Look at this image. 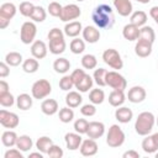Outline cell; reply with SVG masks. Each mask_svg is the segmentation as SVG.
Masks as SVG:
<instances>
[{
	"mask_svg": "<svg viewBox=\"0 0 158 158\" xmlns=\"http://www.w3.org/2000/svg\"><path fill=\"white\" fill-rule=\"evenodd\" d=\"M91 20L98 28H111L115 23L112 7L107 4L98 5L91 12Z\"/></svg>",
	"mask_w": 158,
	"mask_h": 158,
	"instance_id": "1",
	"label": "cell"
},
{
	"mask_svg": "<svg viewBox=\"0 0 158 158\" xmlns=\"http://www.w3.org/2000/svg\"><path fill=\"white\" fill-rule=\"evenodd\" d=\"M156 123V117L152 112L149 111H143L141 112L135 122V131L139 136H147L151 133Z\"/></svg>",
	"mask_w": 158,
	"mask_h": 158,
	"instance_id": "2",
	"label": "cell"
},
{
	"mask_svg": "<svg viewBox=\"0 0 158 158\" xmlns=\"http://www.w3.org/2000/svg\"><path fill=\"white\" fill-rule=\"evenodd\" d=\"M126 136L118 125H111L106 135V144L111 148L121 147L125 143Z\"/></svg>",
	"mask_w": 158,
	"mask_h": 158,
	"instance_id": "3",
	"label": "cell"
},
{
	"mask_svg": "<svg viewBox=\"0 0 158 158\" xmlns=\"http://www.w3.org/2000/svg\"><path fill=\"white\" fill-rule=\"evenodd\" d=\"M51 91H52V85L47 79L36 80L31 88V95L33 96V99H37V100L47 98L51 94Z\"/></svg>",
	"mask_w": 158,
	"mask_h": 158,
	"instance_id": "4",
	"label": "cell"
},
{
	"mask_svg": "<svg viewBox=\"0 0 158 158\" xmlns=\"http://www.w3.org/2000/svg\"><path fill=\"white\" fill-rule=\"evenodd\" d=\"M102 60L112 69L120 70L123 67V60L120 56V53L114 48H107L102 53Z\"/></svg>",
	"mask_w": 158,
	"mask_h": 158,
	"instance_id": "5",
	"label": "cell"
},
{
	"mask_svg": "<svg viewBox=\"0 0 158 158\" xmlns=\"http://www.w3.org/2000/svg\"><path fill=\"white\" fill-rule=\"evenodd\" d=\"M37 33V27L35 22L32 21H26L22 23L20 28V40L25 44H30L35 42V37Z\"/></svg>",
	"mask_w": 158,
	"mask_h": 158,
	"instance_id": "6",
	"label": "cell"
},
{
	"mask_svg": "<svg viewBox=\"0 0 158 158\" xmlns=\"http://www.w3.org/2000/svg\"><path fill=\"white\" fill-rule=\"evenodd\" d=\"M106 85H109L114 90H123L125 91V89L127 88V80L118 72L111 70V72H107V74H106Z\"/></svg>",
	"mask_w": 158,
	"mask_h": 158,
	"instance_id": "7",
	"label": "cell"
},
{
	"mask_svg": "<svg viewBox=\"0 0 158 158\" xmlns=\"http://www.w3.org/2000/svg\"><path fill=\"white\" fill-rule=\"evenodd\" d=\"M81 15V10L78 5L75 4H68L65 6H63V10L60 12L59 20L63 22H70L75 19H78Z\"/></svg>",
	"mask_w": 158,
	"mask_h": 158,
	"instance_id": "8",
	"label": "cell"
},
{
	"mask_svg": "<svg viewBox=\"0 0 158 158\" xmlns=\"http://www.w3.org/2000/svg\"><path fill=\"white\" fill-rule=\"evenodd\" d=\"M0 123L5 128H16L20 123V118L15 112L2 109L0 110Z\"/></svg>",
	"mask_w": 158,
	"mask_h": 158,
	"instance_id": "9",
	"label": "cell"
},
{
	"mask_svg": "<svg viewBox=\"0 0 158 158\" xmlns=\"http://www.w3.org/2000/svg\"><path fill=\"white\" fill-rule=\"evenodd\" d=\"M98 149H99V146L96 143L95 139L93 138H86V139H83L80 147H79V151H80V154L84 156V157H91V156H95L98 153Z\"/></svg>",
	"mask_w": 158,
	"mask_h": 158,
	"instance_id": "10",
	"label": "cell"
},
{
	"mask_svg": "<svg viewBox=\"0 0 158 158\" xmlns=\"http://www.w3.org/2000/svg\"><path fill=\"white\" fill-rule=\"evenodd\" d=\"M105 133V125L100 121H91L89 122V127L86 131V136L93 139L100 138Z\"/></svg>",
	"mask_w": 158,
	"mask_h": 158,
	"instance_id": "11",
	"label": "cell"
},
{
	"mask_svg": "<svg viewBox=\"0 0 158 158\" xmlns=\"http://www.w3.org/2000/svg\"><path fill=\"white\" fill-rule=\"evenodd\" d=\"M146 90L144 88L139 86V85H136V86H132L128 93H127V99L128 101H131L132 104H139L142 102L144 99H146Z\"/></svg>",
	"mask_w": 158,
	"mask_h": 158,
	"instance_id": "12",
	"label": "cell"
},
{
	"mask_svg": "<svg viewBox=\"0 0 158 158\" xmlns=\"http://www.w3.org/2000/svg\"><path fill=\"white\" fill-rule=\"evenodd\" d=\"M64 141H65V146L69 151H77V149H79V147L83 142V138H81L80 133H78V132H68L64 136Z\"/></svg>",
	"mask_w": 158,
	"mask_h": 158,
	"instance_id": "13",
	"label": "cell"
},
{
	"mask_svg": "<svg viewBox=\"0 0 158 158\" xmlns=\"http://www.w3.org/2000/svg\"><path fill=\"white\" fill-rule=\"evenodd\" d=\"M112 4H114V7L118 12L120 16L126 17V16H130L132 14L133 6H132L131 0H114Z\"/></svg>",
	"mask_w": 158,
	"mask_h": 158,
	"instance_id": "14",
	"label": "cell"
},
{
	"mask_svg": "<svg viewBox=\"0 0 158 158\" xmlns=\"http://www.w3.org/2000/svg\"><path fill=\"white\" fill-rule=\"evenodd\" d=\"M152 44L153 43H151L148 41L138 38L135 44V53L141 58H146V57L151 56V53H152Z\"/></svg>",
	"mask_w": 158,
	"mask_h": 158,
	"instance_id": "15",
	"label": "cell"
},
{
	"mask_svg": "<svg viewBox=\"0 0 158 158\" xmlns=\"http://www.w3.org/2000/svg\"><path fill=\"white\" fill-rule=\"evenodd\" d=\"M48 52V47L46 46V43L43 41L36 40L32 44H31V54L32 57H35L36 59H42L47 56Z\"/></svg>",
	"mask_w": 158,
	"mask_h": 158,
	"instance_id": "16",
	"label": "cell"
},
{
	"mask_svg": "<svg viewBox=\"0 0 158 158\" xmlns=\"http://www.w3.org/2000/svg\"><path fill=\"white\" fill-rule=\"evenodd\" d=\"M83 40L88 43H96L100 40V31L95 26H86L83 28Z\"/></svg>",
	"mask_w": 158,
	"mask_h": 158,
	"instance_id": "17",
	"label": "cell"
},
{
	"mask_svg": "<svg viewBox=\"0 0 158 158\" xmlns=\"http://www.w3.org/2000/svg\"><path fill=\"white\" fill-rule=\"evenodd\" d=\"M139 28L138 26L133 25V23H127L123 26V30H122V36L125 40L127 41H137L139 38Z\"/></svg>",
	"mask_w": 158,
	"mask_h": 158,
	"instance_id": "18",
	"label": "cell"
},
{
	"mask_svg": "<svg viewBox=\"0 0 158 158\" xmlns=\"http://www.w3.org/2000/svg\"><path fill=\"white\" fill-rule=\"evenodd\" d=\"M65 47L67 44H65L64 37L48 40V49L52 54H62L65 51Z\"/></svg>",
	"mask_w": 158,
	"mask_h": 158,
	"instance_id": "19",
	"label": "cell"
},
{
	"mask_svg": "<svg viewBox=\"0 0 158 158\" xmlns=\"http://www.w3.org/2000/svg\"><path fill=\"white\" fill-rule=\"evenodd\" d=\"M115 118L121 123H128L133 118V112L130 107L118 106L115 111Z\"/></svg>",
	"mask_w": 158,
	"mask_h": 158,
	"instance_id": "20",
	"label": "cell"
},
{
	"mask_svg": "<svg viewBox=\"0 0 158 158\" xmlns=\"http://www.w3.org/2000/svg\"><path fill=\"white\" fill-rule=\"evenodd\" d=\"M63 32H64L65 36L75 38L77 36H79L80 32H83L81 22H79V21H70V22L65 23V26H64V31H63Z\"/></svg>",
	"mask_w": 158,
	"mask_h": 158,
	"instance_id": "21",
	"label": "cell"
},
{
	"mask_svg": "<svg viewBox=\"0 0 158 158\" xmlns=\"http://www.w3.org/2000/svg\"><path fill=\"white\" fill-rule=\"evenodd\" d=\"M41 110H42V112L44 115L52 116V115H54V114L58 112L59 106H58L57 100H54V99H46L41 104Z\"/></svg>",
	"mask_w": 158,
	"mask_h": 158,
	"instance_id": "22",
	"label": "cell"
},
{
	"mask_svg": "<svg viewBox=\"0 0 158 158\" xmlns=\"http://www.w3.org/2000/svg\"><path fill=\"white\" fill-rule=\"evenodd\" d=\"M33 96L26 94V93H22L20 94L17 98H16V106L22 110V111H26V110H30L32 107V104H33Z\"/></svg>",
	"mask_w": 158,
	"mask_h": 158,
	"instance_id": "23",
	"label": "cell"
},
{
	"mask_svg": "<svg viewBox=\"0 0 158 158\" xmlns=\"http://www.w3.org/2000/svg\"><path fill=\"white\" fill-rule=\"evenodd\" d=\"M125 100H126V95H125L123 90H112L109 95V102L114 107L121 106L125 102Z\"/></svg>",
	"mask_w": 158,
	"mask_h": 158,
	"instance_id": "24",
	"label": "cell"
},
{
	"mask_svg": "<svg viewBox=\"0 0 158 158\" xmlns=\"http://www.w3.org/2000/svg\"><path fill=\"white\" fill-rule=\"evenodd\" d=\"M83 102V98L80 95V91H68V94L65 95V104L67 106L74 109L78 107L79 105H81Z\"/></svg>",
	"mask_w": 158,
	"mask_h": 158,
	"instance_id": "25",
	"label": "cell"
},
{
	"mask_svg": "<svg viewBox=\"0 0 158 158\" xmlns=\"http://www.w3.org/2000/svg\"><path fill=\"white\" fill-rule=\"evenodd\" d=\"M16 11H17V9H16L15 4H12V2H4L0 6V17L11 21V19L16 15Z\"/></svg>",
	"mask_w": 158,
	"mask_h": 158,
	"instance_id": "26",
	"label": "cell"
},
{
	"mask_svg": "<svg viewBox=\"0 0 158 158\" xmlns=\"http://www.w3.org/2000/svg\"><path fill=\"white\" fill-rule=\"evenodd\" d=\"M17 137H19V136L16 135V132L10 128V130L2 132V135H1V142H2V144H4L5 147L11 148V147L16 146Z\"/></svg>",
	"mask_w": 158,
	"mask_h": 158,
	"instance_id": "27",
	"label": "cell"
},
{
	"mask_svg": "<svg viewBox=\"0 0 158 158\" xmlns=\"http://www.w3.org/2000/svg\"><path fill=\"white\" fill-rule=\"evenodd\" d=\"M33 146L32 138L27 135H21L17 137V142H16V147L21 151V152H28Z\"/></svg>",
	"mask_w": 158,
	"mask_h": 158,
	"instance_id": "28",
	"label": "cell"
},
{
	"mask_svg": "<svg viewBox=\"0 0 158 158\" xmlns=\"http://www.w3.org/2000/svg\"><path fill=\"white\" fill-rule=\"evenodd\" d=\"M53 69L58 74H65L70 69V62L67 58H58L53 63Z\"/></svg>",
	"mask_w": 158,
	"mask_h": 158,
	"instance_id": "29",
	"label": "cell"
},
{
	"mask_svg": "<svg viewBox=\"0 0 158 158\" xmlns=\"http://www.w3.org/2000/svg\"><path fill=\"white\" fill-rule=\"evenodd\" d=\"M38 68H40V63H38V60L35 57L27 58V59H25L22 62V70L25 73L33 74V73H36L38 70Z\"/></svg>",
	"mask_w": 158,
	"mask_h": 158,
	"instance_id": "30",
	"label": "cell"
},
{
	"mask_svg": "<svg viewBox=\"0 0 158 158\" xmlns=\"http://www.w3.org/2000/svg\"><path fill=\"white\" fill-rule=\"evenodd\" d=\"M130 21H131V23H133V25H136L138 27H142L147 22V14L144 11H142V10H137V11L131 14Z\"/></svg>",
	"mask_w": 158,
	"mask_h": 158,
	"instance_id": "31",
	"label": "cell"
},
{
	"mask_svg": "<svg viewBox=\"0 0 158 158\" xmlns=\"http://www.w3.org/2000/svg\"><path fill=\"white\" fill-rule=\"evenodd\" d=\"M52 144H53V141L48 136H42V137H40L36 141V148L40 152H42L43 154H47L48 153V151H49V148H51Z\"/></svg>",
	"mask_w": 158,
	"mask_h": 158,
	"instance_id": "32",
	"label": "cell"
},
{
	"mask_svg": "<svg viewBox=\"0 0 158 158\" xmlns=\"http://www.w3.org/2000/svg\"><path fill=\"white\" fill-rule=\"evenodd\" d=\"M142 149L144 153H148V154H152V153H156L158 151V146L156 144L154 139L152 136H146V138H143L142 141Z\"/></svg>",
	"mask_w": 158,
	"mask_h": 158,
	"instance_id": "33",
	"label": "cell"
},
{
	"mask_svg": "<svg viewBox=\"0 0 158 158\" xmlns=\"http://www.w3.org/2000/svg\"><path fill=\"white\" fill-rule=\"evenodd\" d=\"M93 84H94V78L90 77L89 74H85V77L75 85V88L80 93H86V91H89L93 88Z\"/></svg>",
	"mask_w": 158,
	"mask_h": 158,
	"instance_id": "34",
	"label": "cell"
},
{
	"mask_svg": "<svg viewBox=\"0 0 158 158\" xmlns=\"http://www.w3.org/2000/svg\"><path fill=\"white\" fill-rule=\"evenodd\" d=\"M139 38L153 43L154 40H156V32H154V30H153L151 26L144 25V26H142V27L139 28Z\"/></svg>",
	"mask_w": 158,
	"mask_h": 158,
	"instance_id": "35",
	"label": "cell"
},
{
	"mask_svg": "<svg viewBox=\"0 0 158 158\" xmlns=\"http://www.w3.org/2000/svg\"><path fill=\"white\" fill-rule=\"evenodd\" d=\"M89 100H90V102L94 104V105H100V104H102L104 100H105V93H104V90H101V89H99V88L90 90V93H89Z\"/></svg>",
	"mask_w": 158,
	"mask_h": 158,
	"instance_id": "36",
	"label": "cell"
},
{
	"mask_svg": "<svg viewBox=\"0 0 158 158\" xmlns=\"http://www.w3.org/2000/svg\"><path fill=\"white\" fill-rule=\"evenodd\" d=\"M69 48H70V52L74 53V54H80L84 52L85 49V41L84 40H80L78 37L73 38L70 44H69Z\"/></svg>",
	"mask_w": 158,
	"mask_h": 158,
	"instance_id": "37",
	"label": "cell"
},
{
	"mask_svg": "<svg viewBox=\"0 0 158 158\" xmlns=\"http://www.w3.org/2000/svg\"><path fill=\"white\" fill-rule=\"evenodd\" d=\"M5 62L10 67H17L22 63V56L19 52H9L5 56Z\"/></svg>",
	"mask_w": 158,
	"mask_h": 158,
	"instance_id": "38",
	"label": "cell"
},
{
	"mask_svg": "<svg viewBox=\"0 0 158 158\" xmlns=\"http://www.w3.org/2000/svg\"><path fill=\"white\" fill-rule=\"evenodd\" d=\"M106 74H107V70L104 69V68H98V69H95V72H94V74H93L94 81H95L99 86H105V85H106Z\"/></svg>",
	"mask_w": 158,
	"mask_h": 158,
	"instance_id": "39",
	"label": "cell"
},
{
	"mask_svg": "<svg viewBox=\"0 0 158 158\" xmlns=\"http://www.w3.org/2000/svg\"><path fill=\"white\" fill-rule=\"evenodd\" d=\"M73 118H74V111L72 110V107L65 106L59 110V120L63 123H69L73 121Z\"/></svg>",
	"mask_w": 158,
	"mask_h": 158,
	"instance_id": "40",
	"label": "cell"
},
{
	"mask_svg": "<svg viewBox=\"0 0 158 158\" xmlns=\"http://www.w3.org/2000/svg\"><path fill=\"white\" fill-rule=\"evenodd\" d=\"M81 65L84 69H94L98 65V59L94 54H85L81 58Z\"/></svg>",
	"mask_w": 158,
	"mask_h": 158,
	"instance_id": "41",
	"label": "cell"
},
{
	"mask_svg": "<svg viewBox=\"0 0 158 158\" xmlns=\"http://www.w3.org/2000/svg\"><path fill=\"white\" fill-rule=\"evenodd\" d=\"M47 17V12L42 6H35V10L31 15V20H33L35 22H43Z\"/></svg>",
	"mask_w": 158,
	"mask_h": 158,
	"instance_id": "42",
	"label": "cell"
},
{
	"mask_svg": "<svg viewBox=\"0 0 158 158\" xmlns=\"http://www.w3.org/2000/svg\"><path fill=\"white\" fill-rule=\"evenodd\" d=\"M35 10V5L31 2V1H22L19 6V11L22 16H26V17H31L32 12Z\"/></svg>",
	"mask_w": 158,
	"mask_h": 158,
	"instance_id": "43",
	"label": "cell"
},
{
	"mask_svg": "<svg viewBox=\"0 0 158 158\" xmlns=\"http://www.w3.org/2000/svg\"><path fill=\"white\" fill-rule=\"evenodd\" d=\"M15 101H16V99L14 98V95L10 91L0 94V105L2 107H11L15 104Z\"/></svg>",
	"mask_w": 158,
	"mask_h": 158,
	"instance_id": "44",
	"label": "cell"
},
{
	"mask_svg": "<svg viewBox=\"0 0 158 158\" xmlns=\"http://www.w3.org/2000/svg\"><path fill=\"white\" fill-rule=\"evenodd\" d=\"M88 127H89V121L85 118H77L74 121V131L80 135H84V133L86 135Z\"/></svg>",
	"mask_w": 158,
	"mask_h": 158,
	"instance_id": "45",
	"label": "cell"
},
{
	"mask_svg": "<svg viewBox=\"0 0 158 158\" xmlns=\"http://www.w3.org/2000/svg\"><path fill=\"white\" fill-rule=\"evenodd\" d=\"M63 10V6L57 2V1H52L48 4V7H47V11L49 12L51 16H54V17H59L60 16V12Z\"/></svg>",
	"mask_w": 158,
	"mask_h": 158,
	"instance_id": "46",
	"label": "cell"
},
{
	"mask_svg": "<svg viewBox=\"0 0 158 158\" xmlns=\"http://www.w3.org/2000/svg\"><path fill=\"white\" fill-rule=\"evenodd\" d=\"M74 86V81L70 75H63V78L59 80V88L64 91H69Z\"/></svg>",
	"mask_w": 158,
	"mask_h": 158,
	"instance_id": "47",
	"label": "cell"
},
{
	"mask_svg": "<svg viewBox=\"0 0 158 158\" xmlns=\"http://www.w3.org/2000/svg\"><path fill=\"white\" fill-rule=\"evenodd\" d=\"M80 112H81V115L90 117V116H94L96 114V107H95L94 104H85V105L81 106Z\"/></svg>",
	"mask_w": 158,
	"mask_h": 158,
	"instance_id": "48",
	"label": "cell"
},
{
	"mask_svg": "<svg viewBox=\"0 0 158 158\" xmlns=\"http://www.w3.org/2000/svg\"><path fill=\"white\" fill-rule=\"evenodd\" d=\"M48 157H51V158H62L63 157V149L59 147V146H57V144H52L51 146V148H49V151H48Z\"/></svg>",
	"mask_w": 158,
	"mask_h": 158,
	"instance_id": "49",
	"label": "cell"
},
{
	"mask_svg": "<svg viewBox=\"0 0 158 158\" xmlns=\"http://www.w3.org/2000/svg\"><path fill=\"white\" fill-rule=\"evenodd\" d=\"M85 72H84V69H74L73 72H72V74H70V77H72V79H73V81H74V86L85 77Z\"/></svg>",
	"mask_w": 158,
	"mask_h": 158,
	"instance_id": "50",
	"label": "cell"
},
{
	"mask_svg": "<svg viewBox=\"0 0 158 158\" xmlns=\"http://www.w3.org/2000/svg\"><path fill=\"white\" fill-rule=\"evenodd\" d=\"M23 152H21L17 147L16 148H10L9 151H6L5 152V154H4V157L5 158H23V154H22Z\"/></svg>",
	"mask_w": 158,
	"mask_h": 158,
	"instance_id": "51",
	"label": "cell"
},
{
	"mask_svg": "<svg viewBox=\"0 0 158 158\" xmlns=\"http://www.w3.org/2000/svg\"><path fill=\"white\" fill-rule=\"evenodd\" d=\"M60 37H64V32L57 27L52 28L49 32H48V40H53V38H60Z\"/></svg>",
	"mask_w": 158,
	"mask_h": 158,
	"instance_id": "52",
	"label": "cell"
},
{
	"mask_svg": "<svg viewBox=\"0 0 158 158\" xmlns=\"http://www.w3.org/2000/svg\"><path fill=\"white\" fill-rule=\"evenodd\" d=\"M10 74V65L6 62L0 63V78H6Z\"/></svg>",
	"mask_w": 158,
	"mask_h": 158,
	"instance_id": "53",
	"label": "cell"
},
{
	"mask_svg": "<svg viewBox=\"0 0 158 158\" xmlns=\"http://www.w3.org/2000/svg\"><path fill=\"white\" fill-rule=\"evenodd\" d=\"M123 158H139V153L135 149H130V151H126L123 154H122Z\"/></svg>",
	"mask_w": 158,
	"mask_h": 158,
	"instance_id": "54",
	"label": "cell"
},
{
	"mask_svg": "<svg viewBox=\"0 0 158 158\" xmlns=\"http://www.w3.org/2000/svg\"><path fill=\"white\" fill-rule=\"evenodd\" d=\"M149 15H151V17L154 20V22L158 25V6H153V7H151V10H149Z\"/></svg>",
	"mask_w": 158,
	"mask_h": 158,
	"instance_id": "55",
	"label": "cell"
},
{
	"mask_svg": "<svg viewBox=\"0 0 158 158\" xmlns=\"http://www.w3.org/2000/svg\"><path fill=\"white\" fill-rule=\"evenodd\" d=\"M9 91V84L5 80H0V94Z\"/></svg>",
	"mask_w": 158,
	"mask_h": 158,
	"instance_id": "56",
	"label": "cell"
},
{
	"mask_svg": "<svg viewBox=\"0 0 158 158\" xmlns=\"http://www.w3.org/2000/svg\"><path fill=\"white\" fill-rule=\"evenodd\" d=\"M9 23H10V20H6V19H2V17H0V28H6L7 26H9Z\"/></svg>",
	"mask_w": 158,
	"mask_h": 158,
	"instance_id": "57",
	"label": "cell"
},
{
	"mask_svg": "<svg viewBox=\"0 0 158 158\" xmlns=\"http://www.w3.org/2000/svg\"><path fill=\"white\" fill-rule=\"evenodd\" d=\"M30 157H38V158H43V153L42 152H33V153H30Z\"/></svg>",
	"mask_w": 158,
	"mask_h": 158,
	"instance_id": "58",
	"label": "cell"
},
{
	"mask_svg": "<svg viewBox=\"0 0 158 158\" xmlns=\"http://www.w3.org/2000/svg\"><path fill=\"white\" fill-rule=\"evenodd\" d=\"M152 137H153V139H154V142H156V144L158 146V132H156V133H153V135H152Z\"/></svg>",
	"mask_w": 158,
	"mask_h": 158,
	"instance_id": "59",
	"label": "cell"
},
{
	"mask_svg": "<svg viewBox=\"0 0 158 158\" xmlns=\"http://www.w3.org/2000/svg\"><path fill=\"white\" fill-rule=\"evenodd\" d=\"M137 2H139V4H148L151 0H136Z\"/></svg>",
	"mask_w": 158,
	"mask_h": 158,
	"instance_id": "60",
	"label": "cell"
},
{
	"mask_svg": "<svg viewBox=\"0 0 158 158\" xmlns=\"http://www.w3.org/2000/svg\"><path fill=\"white\" fill-rule=\"evenodd\" d=\"M156 123H157V126H158V116L156 117Z\"/></svg>",
	"mask_w": 158,
	"mask_h": 158,
	"instance_id": "61",
	"label": "cell"
},
{
	"mask_svg": "<svg viewBox=\"0 0 158 158\" xmlns=\"http://www.w3.org/2000/svg\"><path fill=\"white\" fill-rule=\"evenodd\" d=\"M156 158H158V152H156Z\"/></svg>",
	"mask_w": 158,
	"mask_h": 158,
	"instance_id": "62",
	"label": "cell"
},
{
	"mask_svg": "<svg viewBox=\"0 0 158 158\" xmlns=\"http://www.w3.org/2000/svg\"><path fill=\"white\" fill-rule=\"evenodd\" d=\"M75 1H79L80 2V1H84V0H75Z\"/></svg>",
	"mask_w": 158,
	"mask_h": 158,
	"instance_id": "63",
	"label": "cell"
}]
</instances>
